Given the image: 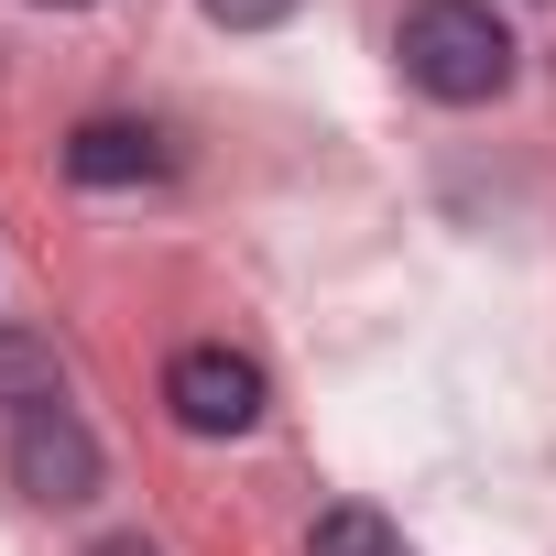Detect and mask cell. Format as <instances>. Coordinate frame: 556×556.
<instances>
[{
    "instance_id": "7a4b0ae2",
    "label": "cell",
    "mask_w": 556,
    "mask_h": 556,
    "mask_svg": "<svg viewBox=\"0 0 556 556\" xmlns=\"http://www.w3.org/2000/svg\"><path fill=\"white\" fill-rule=\"evenodd\" d=\"M164 404H175L186 437H251L262 426V361L229 350V339H197V350L164 361Z\"/></svg>"
},
{
    "instance_id": "3957f363",
    "label": "cell",
    "mask_w": 556,
    "mask_h": 556,
    "mask_svg": "<svg viewBox=\"0 0 556 556\" xmlns=\"http://www.w3.org/2000/svg\"><path fill=\"white\" fill-rule=\"evenodd\" d=\"M0 437H12V480H23V491H34L45 513H66V502H99L110 458H99V437H88V415H77V404H45V415H12Z\"/></svg>"
},
{
    "instance_id": "ba28073f",
    "label": "cell",
    "mask_w": 556,
    "mask_h": 556,
    "mask_svg": "<svg viewBox=\"0 0 556 556\" xmlns=\"http://www.w3.org/2000/svg\"><path fill=\"white\" fill-rule=\"evenodd\" d=\"M88 556H164V545H142V534H110V545H88Z\"/></svg>"
},
{
    "instance_id": "5b68a950",
    "label": "cell",
    "mask_w": 556,
    "mask_h": 556,
    "mask_svg": "<svg viewBox=\"0 0 556 556\" xmlns=\"http://www.w3.org/2000/svg\"><path fill=\"white\" fill-rule=\"evenodd\" d=\"M45 404H66V361H55V339L0 328V426H12V415H45Z\"/></svg>"
},
{
    "instance_id": "9c48e42d",
    "label": "cell",
    "mask_w": 556,
    "mask_h": 556,
    "mask_svg": "<svg viewBox=\"0 0 556 556\" xmlns=\"http://www.w3.org/2000/svg\"><path fill=\"white\" fill-rule=\"evenodd\" d=\"M34 12H88V0H34Z\"/></svg>"
},
{
    "instance_id": "6da1fadb",
    "label": "cell",
    "mask_w": 556,
    "mask_h": 556,
    "mask_svg": "<svg viewBox=\"0 0 556 556\" xmlns=\"http://www.w3.org/2000/svg\"><path fill=\"white\" fill-rule=\"evenodd\" d=\"M393 66H404V88H426L437 110H491V99L513 88V23L491 12V0H404Z\"/></svg>"
},
{
    "instance_id": "8992f818",
    "label": "cell",
    "mask_w": 556,
    "mask_h": 556,
    "mask_svg": "<svg viewBox=\"0 0 556 556\" xmlns=\"http://www.w3.org/2000/svg\"><path fill=\"white\" fill-rule=\"evenodd\" d=\"M306 556H404V534H393V523H382L371 502H339V513H317Z\"/></svg>"
},
{
    "instance_id": "277c9868",
    "label": "cell",
    "mask_w": 556,
    "mask_h": 556,
    "mask_svg": "<svg viewBox=\"0 0 556 556\" xmlns=\"http://www.w3.org/2000/svg\"><path fill=\"white\" fill-rule=\"evenodd\" d=\"M66 175H77V186H164V175H175V153H164V131H153V121H77Z\"/></svg>"
},
{
    "instance_id": "52a82bcc",
    "label": "cell",
    "mask_w": 556,
    "mask_h": 556,
    "mask_svg": "<svg viewBox=\"0 0 556 556\" xmlns=\"http://www.w3.org/2000/svg\"><path fill=\"white\" fill-rule=\"evenodd\" d=\"M197 12H207L218 34H273V23H295L306 0H197Z\"/></svg>"
}]
</instances>
